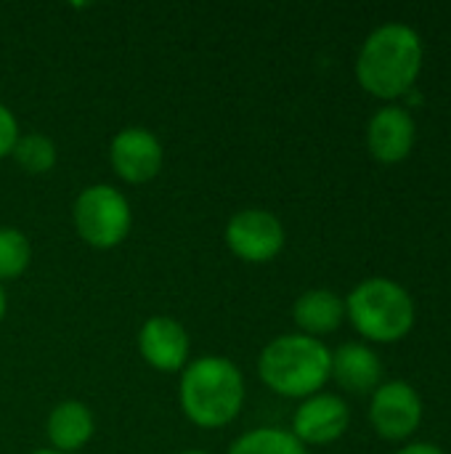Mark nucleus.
Here are the masks:
<instances>
[{
	"label": "nucleus",
	"instance_id": "1",
	"mask_svg": "<svg viewBox=\"0 0 451 454\" xmlns=\"http://www.w3.org/2000/svg\"><path fill=\"white\" fill-rule=\"evenodd\" d=\"M423 67V35L407 21H385L364 37L354 61V74L364 93L399 104L417 88Z\"/></svg>",
	"mask_w": 451,
	"mask_h": 454
},
{
	"label": "nucleus",
	"instance_id": "2",
	"mask_svg": "<svg viewBox=\"0 0 451 454\" xmlns=\"http://www.w3.org/2000/svg\"><path fill=\"white\" fill-rule=\"evenodd\" d=\"M247 386L242 370L218 354L191 359L178 380V404L183 418L202 431L229 428L245 410Z\"/></svg>",
	"mask_w": 451,
	"mask_h": 454
},
{
	"label": "nucleus",
	"instance_id": "3",
	"mask_svg": "<svg viewBox=\"0 0 451 454\" xmlns=\"http://www.w3.org/2000/svg\"><path fill=\"white\" fill-rule=\"evenodd\" d=\"M332 351L324 340L284 333L271 338L258 356L260 383L282 399H308L330 383Z\"/></svg>",
	"mask_w": 451,
	"mask_h": 454
},
{
	"label": "nucleus",
	"instance_id": "4",
	"mask_svg": "<svg viewBox=\"0 0 451 454\" xmlns=\"http://www.w3.org/2000/svg\"><path fill=\"white\" fill-rule=\"evenodd\" d=\"M346 298V322L359 338L377 346L404 340L417 325V303L412 293L388 277L362 279Z\"/></svg>",
	"mask_w": 451,
	"mask_h": 454
},
{
	"label": "nucleus",
	"instance_id": "5",
	"mask_svg": "<svg viewBox=\"0 0 451 454\" xmlns=\"http://www.w3.org/2000/svg\"><path fill=\"white\" fill-rule=\"evenodd\" d=\"M72 223L88 247L112 250L128 239L133 229V207L117 186L90 184L74 197Z\"/></svg>",
	"mask_w": 451,
	"mask_h": 454
},
{
	"label": "nucleus",
	"instance_id": "6",
	"mask_svg": "<svg viewBox=\"0 0 451 454\" xmlns=\"http://www.w3.org/2000/svg\"><path fill=\"white\" fill-rule=\"evenodd\" d=\"M367 418H369L372 431L383 442H393V444L404 442L407 444L423 426L425 404H423L420 391L409 380L393 378V380H383L369 394Z\"/></svg>",
	"mask_w": 451,
	"mask_h": 454
},
{
	"label": "nucleus",
	"instance_id": "7",
	"mask_svg": "<svg viewBox=\"0 0 451 454\" xmlns=\"http://www.w3.org/2000/svg\"><path fill=\"white\" fill-rule=\"evenodd\" d=\"M226 247L234 258L245 263H271L282 255L287 245V231L279 215L266 207H242L237 210L223 229Z\"/></svg>",
	"mask_w": 451,
	"mask_h": 454
},
{
	"label": "nucleus",
	"instance_id": "8",
	"mask_svg": "<svg viewBox=\"0 0 451 454\" xmlns=\"http://www.w3.org/2000/svg\"><path fill=\"white\" fill-rule=\"evenodd\" d=\"M351 426V407L340 394L319 391L303 399L290 423V434L308 450V447H330L348 434Z\"/></svg>",
	"mask_w": 451,
	"mask_h": 454
},
{
	"label": "nucleus",
	"instance_id": "9",
	"mask_svg": "<svg viewBox=\"0 0 451 454\" xmlns=\"http://www.w3.org/2000/svg\"><path fill=\"white\" fill-rule=\"evenodd\" d=\"M162 141L141 125H128L117 130L109 141V165L114 176L130 186L154 181L162 170Z\"/></svg>",
	"mask_w": 451,
	"mask_h": 454
},
{
	"label": "nucleus",
	"instance_id": "10",
	"mask_svg": "<svg viewBox=\"0 0 451 454\" xmlns=\"http://www.w3.org/2000/svg\"><path fill=\"white\" fill-rule=\"evenodd\" d=\"M138 354L157 372H183L191 362V338L178 319L154 314L138 330Z\"/></svg>",
	"mask_w": 451,
	"mask_h": 454
},
{
	"label": "nucleus",
	"instance_id": "11",
	"mask_svg": "<svg viewBox=\"0 0 451 454\" xmlns=\"http://www.w3.org/2000/svg\"><path fill=\"white\" fill-rule=\"evenodd\" d=\"M417 144L415 114L404 104L380 106L367 122V152L383 165L404 162Z\"/></svg>",
	"mask_w": 451,
	"mask_h": 454
},
{
	"label": "nucleus",
	"instance_id": "12",
	"mask_svg": "<svg viewBox=\"0 0 451 454\" xmlns=\"http://www.w3.org/2000/svg\"><path fill=\"white\" fill-rule=\"evenodd\" d=\"M330 380H335L338 388H343L346 394L367 396L385 380L383 359L369 343L362 340L343 343L332 351Z\"/></svg>",
	"mask_w": 451,
	"mask_h": 454
},
{
	"label": "nucleus",
	"instance_id": "13",
	"mask_svg": "<svg viewBox=\"0 0 451 454\" xmlns=\"http://www.w3.org/2000/svg\"><path fill=\"white\" fill-rule=\"evenodd\" d=\"M295 333L322 340L332 335L346 322V298L330 287H311L300 293L292 303Z\"/></svg>",
	"mask_w": 451,
	"mask_h": 454
},
{
	"label": "nucleus",
	"instance_id": "14",
	"mask_svg": "<svg viewBox=\"0 0 451 454\" xmlns=\"http://www.w3.org/2000/svg\"><path fill=\"white\" fill-rule=\"evenodd\" d=\"M93 434H96V418L88 410V404L77 399L58 402L45 418V439L56 452H80L90 444Z\"/></svg>",
	"mask_w": 451,
	"mask_h": 454
},
{
	"label": "nucleus",
	"instance_id": "15",
	"mask_svg": "<svg viewBox=\"0 0 451 454\" xmlns=\"http://www.w3.org/2000/svg\"><path fill=\"white\" fill-rule=\"evenodd\" d=\"M226 454H308V450L287 428H253L231 442Z\"/></svg>",
	"mask_w": 451,
	"mask_h": 454
},
{
	"label": "nucleus",
	"instance_id": "16",
	"mask_svg": "<svg viewBox=\"0 0 451 454\" xmlns=\"http://www.w3.org/2000/svg\"><path fill=\"white\" fill-rule=\"evenodd\" d=\"M11 157L19 165V170H24L29 176H45L56 168L58 149H56L53 138H48L45 133H21Z\"/></svg>",
	"mask_w": 451,
	"mask_h": 454
},
{
	"label": "nucleus",
	"instance_id": "17",
	"mask_svg": "<svg viewBox=\"0 0 451 454\" xmlns=\"http://www.w3.org/2000/svg\"><path fill=\"white\" fill-rule=\"evenodd\" d=\"M32 263V245L16 226H0V285L24 277Z\"/></svg>",
	"mask_w": 451,
	"mask_h": 454
},
{
	"label": "nucleus",
	"instance_id": "18",
	"mask_svg": "<svg viewBox=\"0 0 451 454\" xmlns=\"http://www.w3.org/2000/svg\"><path fill=\"white\" fill-rule=\"evenodd\" d=\"M19 136H21V130H19V120H16V114H13V112L0 101V160L11 157V152H13V146H16Z\"/></svg>",
	"mask_w": 451,
	"mask_h": 454
},
{
	"label": "nucleus",
	"instance_id": "19",
	"mask_svg": "<svg viewBox=\"0 0 451 454\" xmlns=\"http://www.w3.org/2000/svg\"><path fill=\"white\" fill-rule=\"evenodd\" d=\"M396 454H447L439 444L433 442H407L404 447H399Z\"/></svg>",
	"mask_w": 451,
	"mask_h": 454
},
{
	"label": "nucleus",
	"instance_id": "20",
	"mask_svg": "<svg viewBox=\"0 0 451 454\" xmlns=\"http://www.w3.org/2000/svg\"><path fill=\"white\" fill-rule=\"evenodd\" d=\"M5 311H8V298H5V287L0 285V322L5 319Z\"/></svg>",
	"mask_w": 451,
	"mask_h": 454
},
{
	"label": "nucleus",
	"instance_id": "21",
	"mask_svg": "<svg viewBox=\"0 0 451 454\" xmlns=\"http://www.w3.org/2000/svg\"><path fill=\"white\" fill-rule=\"evenodd\" d=\"M29 454H64V452H56V450H51V447H43V450H35V452Z\"/></svg>",
	"mask_w": 451,
	"mask_h": 454
},
{
	"label": "nucleus",
	"instance_id": "22",
	"mask_svg": "<svg viewBox=\"0 0 451 454\" xmlns=\"http://www.w3.org/2000/svg\"><path fill=\"white\" fill-rule=\"evenodd\" d=\"M178 454H210V452H205V450H183V452H178Z\"/></svg>",
	"mask_w": 451,
	"mask_h": 454
}]
</instances>
